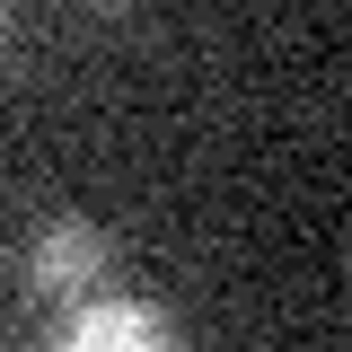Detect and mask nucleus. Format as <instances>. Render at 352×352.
<instances>
[{"label": "nucleus", "instance_id": "f257e3e1", "mask_svg": "<svg viewBox=\"0 0 352 352\" xmlns=\"http://www.w3.org/2000/svg\"><path fill=\"white\" fill-rule=\"evenodd\" d=\"M106 273H115V238H106L97 220H80V212L44 220L36 238H27V256H18L27 300H97Z\"/></svg>", "mask_w": 352, "mask_h": 352}, {"label": "nucleus", "instance_id": "f03ea898", "mask_svg": "<svg viewBox=\"0 0 352 352\" xmlns=\"http://www.w3.org/2000/svg\"><path fill=\"white\" fill-rule=\"evenodd\" d=\"M62 335H71V352H159L176 326H168V308H150V300H80Z\"/></svg>", "mask_w": 352, "mask_h": 352}, {"label": "nucleus", "instance_id": "7ed1b4c3", "mask_svg": "<svg viewBox=\"0 0 352 352\" xmlns=\"http://www.w3.org/2000/svg\"><path fill=\"white\" fill-rule=\"evenodd\" d=\"M97 9H115V0H97Z\"/></svg>", "mask_w": 352, "mask_h": 352}]
</instances>
